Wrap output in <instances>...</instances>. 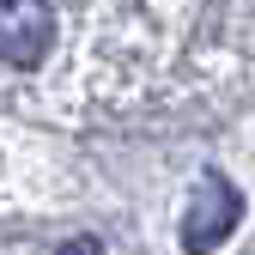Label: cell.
Wrapping results in <instances>:
<instances>
[{
  "mask_svg": "<svg viewBox=\"0 0 255 255\" xmlns=\"http://www.w3.org/2000/svg\"><path fill=\"white\" fill-rule=\"evenodd\" d=\"M237 219H243L237 188L225 176H201L195 201H188V219H182V243L195 255H213L219 243H225V231H237Z\"/></svg>",
  "mask_w": 255,
  "mask_h": 255,
  "instance_id": "6da1fadb",
  "label": "cell"
},
{
  "mask_svg": "<svg viewBox=\"0 0 255 255\" xmlns=\"http://www.w3.org/2000/svg\"><path fill=\"white\" fill-rule=\"evenodd\" d=\"M55 37L49 0H0V61L6 67H37Z\"/></svg>",
  "mask_w": 255,
  "mask_h": 255,
  "instance_id": "7a4b0ae2",
  "label": "cell"
},
{
  "mask_svg": "<svg viewBox=\"0 0 255 255\" xmlns=\"http://www.w3.org/2000/svg\"><path fill=\"white\" fill-rule=\"evenodd\" d=\"M61 255H104V243H91V237H79V243H67Z\"/></svg>",
  "mask_w": 255,
  "mask_h": 255,
  "instance_id": "3957f363",
  "label": "cell"
}]
</instances>
